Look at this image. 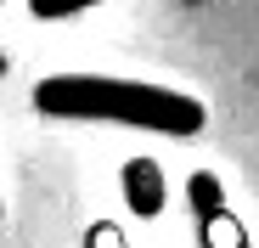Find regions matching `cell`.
Instances as JSON below:
<instances>
[{"label": "cell", "instance_id": "obj_3", "mask_svg": "<svg viewBox=\"0 0 259 248\" xmlns=\"http://www.w3.org/2000/svg\"><path fill=\"white\" fill-rule=\"evenodd\" d=\"M91 6H102V0H28V12L46 17V23H57V17H79V12H91Z\"/></svg>", "mask_w": 259, "mask_h": 248}, {"label": "cell", "instance_id": "obj_2", "mask_svg": "<svg viewBox=\"0 0 259 248\" xmlns=\"http://www.w3.org/2000/svg\"><path fill=\"white\" fill-rule=\"evenodd\" d=\"M124 197L136 215H158L163 209V170L158 158H130L124 163Z\"/></svg>", "mask_w": 259, "mask_h": 248}, {"label": "cell", "instance_id": "obj_1", "mask_svg": "<svg viewBox=\"0 0 259 248\" xmlns=\"http://www.w3.org/2000/svg\"><path fill=\"white\" fill-rule=\"evenodd\" d=\"M34 107L46 118H96V124H141L158 136H197L203 102L186 91L141 85V79H107V73H51L34 85Z\"/></svg>", "mask_w": 259, "mask_h": 248}]
</instances>
